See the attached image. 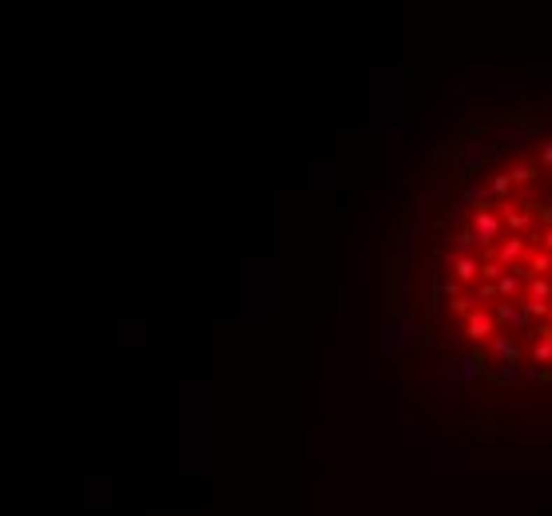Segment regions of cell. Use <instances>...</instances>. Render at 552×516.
Segmentation results:
<instances>
[{
    "instance_id": "1",
    "label": "cell",
    "mask_w": 552,
    "mask_h": 516,
    "mask_svg": "<svg viewBox=\"0 0 552 516\" xmlns=\"http://www.w3.org/2000/svg\"><path fill=\"white\" fill-rule=\"evenodd\" d=\"M469 231H473L477 246H485V255H489V250H493V243L501 246L504 222H501V215H497L493 207H481V210H473V222H469Z\"/></svg>"
},
{
    "instance_id": "2",
    "label": "cell",
    "mask_w": 552,
    "mask_h": 516,
    "mask_svg": "<svg viewBox=\"0 0 552 516\" xmlns=\"http://www.w3.org/2000/svg\"><path fill=\"white\" fill-rule=\"evenodd\" d=\"M493 318H497V322H509L513 330H528V334H537V338H540V330H544V326H537V318L528 314L525 298H521V302H497Z\"/></svg>"
},
{
    "instance_id": "3",
    "label": "cell",
    "mask_w": 552,
    "mask_h": 516,
    "mask_svg": "<svg viewBox=\"0 0 552 516\" xmlns=\"http://www.w3.org/2000/svg\"><path fill=\"white\" fill-rule=\"evenodd\" d=\"M461 326H465V338H469V342H477V345L493 342V338L501 334V322L493 318V314H489L485 306H477V310H473V314H469L465 322H461Z\"/></svg>"
},
{
    "instance_id": "4",
    "label": "cell",
    "mask_w": 552,
    "mask_h": 516,
    "mask_svg": "<svg viewBox=\"0 0 552 516\" xmlns=\"http://www.w3.org/2000/svg\"><path fill=\"white\" fill-rule=\"evenodd\" d=\"M497 258H501L509 271H513V266H521V262H528L525 238H501V246H497Z\"/></svg>"
},
{
    "instance_id": "5",
    "label": "cell",
    "mask_w": 552,
    "mask_h": 516,
    "mask_svg": "<svg viewBox=\"0 0 552 516\" xmlns=\"http://www.w3.org/2000/svg\"><path fill=\"white\" fill-rule=\"evenodd\" d=\"M449 274H453L457 282H477V278H481V258H473V255H453V262H449Z\"/></svg>"
},
{
    "instance_id": "6",
    "label": "cell",
    "mask_w": 552,
    "mask_h": 516,
    "mask_svg": "<svg viewBox=\"0 0 552 516\" xmlns=\"http://www.w3.org/2000/svg\"><path fill=\"white\" fill-rule=\"evenodd\" d=\"M501 222H504V231L525 234L528 231V210H516V203H504L501 207Z\"/></svg>"
},
{
    "instance_id": "7",
    "label": "cell",
    "mask_w": 552,
    "mask_h": 516,
    "mask_svg": "<svg viewBox=\"0 0 552 516\" xmlns=\"http://www.w3.org/2000/svg\"><path fill=\"white\" fill-rule=\"evenodd\" d=\"M504 274H509V266H504V262H501L497 255H493V250H489L485 258H481V278H485V282H493V286H497V282L504 278Z\"/></svg>"
},
{
    "instance_id": "8",
    "label": "cell",
    "mask_w": 552,
    "mask_h": 516,
    "mask_svg": "<svg viewBox=\"0 0 552 516\" xmlns=\"http://www.w3.org/2000/svg\"><path fill=\"white\" fill-rule=\"evenodd\" d=\"M521 282H528L525 274H516V271H509L501 278V282H497V298H501V302H513L516 294H521Z\"/></svg>"
},
{
    "instance_id": "9",
    "label": "cell",
    "mask_w": 552,
    "mask_h": 516,
    "mask_svg": "<svg viewBox=\"0 0 552 516\" xmlns=\"http://www.w3.org/2000/svg\"><path fill=\"white\" fill-rule=\"evenodd\" d=\"M525 298L528 302H552V278H528Z\"/></svg>"
},
{
    "instance_id": "10",
    "label": "cell",
    "mask_w": 552,
    "mask_h": 516,
    "mask_svg": "<svg viewBox=\"0 0 552 516\" xmlns=\"http://www.w3.org/2000/svg\"><path fill=\"white\" fill-rule=\"evenodd\" d=\"M532 361H537V366H552V330L549 326L540 330L537 345H532Z\"/></svg>"
},
{
    "instance_id": "11",
    "label": "cell",
    "mask_w": 552,
    "mask_h": 516,
    "mask_svg": "<svg viewBox=\"0 0 552 516\" xmlns=\"http://www.w3.org/2000/svg\"><path fill=\"white\" fill-rule=\"evenodd\" d=\"M509 179L521 183V187H528V183H537L540 179V167L537 163H513V167H509Z\"/></svg>"
},
{
    "instance_id": "12",
    "label": "cell",
    "mask_w": 552,
    "mask_h": 516,
    "mask_svg": "<svg viewBox=\"0 0 552 516\" xmlns=\"http://www.w3.org/2000/svg\"><path fill=\"white\" fill-rule=\"evenodd\" d=\"M549 274H552V255L549 250L528 255V278H549Z\"/></svg>"
},
{
    "instance_id": "13",
    "label": "cell",
    "mask_w": 552,
    "mask_h": 516,
    "mask_svg": "<svg viewBox=\"0 0 552 516\" xmlns=\"http://www.w3.org/2000/svg\"><path fill=\"white\" fill-rule=\"evenodd\" d=\"M489 191H493V203H509V195H513V179H509V171H501V175H493V183H489Z\"/></svg>"
},
{
    "instance_id": "14",
    "label": "cell",
    "mask_w": 552,
    "mask_h": 516,
    "mask_svg": "<svg viewBox=\"0 0 552 516\" xmlns=\"http://www.w3.org/2000/svg\"><path fill=\"white\" fill-rule=\"evenodd\" d=\"M473 302H477V298H473V294H457L453 302H449V306H453V314H461V318H469V314L477 310V306H473Z\"/></svg>"
},
{
    "instance_id": "15",
    "label": "cell",
    "mask_w": 552,
    "mask_h": 516,
    "mask_svg": "<svg viewBox=\"0 0 552 516\" xmlns=\"http://www.w3.org/2000/svg\"><path fill=\"white\" fill-rule=\"evenodd\" d=\"M473 246H477V238H473V231H461L453 243V255H473Z\"/></svg>"
},
{
    "instance_id": "16",
    "label": "cell",
    "mask_w": 552,
    "mask_h": 516,
    "mask_svg": "<svg viewBox=\"0 0 552 516\" xmlns=\"http://www.w3.org/2000/svg\"><path fill=\"white\" fill-rule=\"evenodd\" d=\"M525 378H528V381H537V385H544V381H552V366H532Z\"/></svg>"
},
{
    "instance_id": "17",
    "label": "cell",
    "mask_w": 552,
    "mask_h": 516,
    "mask_svg": "<svg viewBox=\"0 0 552 516\" xmlns=\"http://www.w3.org/2000/svg\"><path fill=\"white\" fill-rule=\"evenodd\" d=\"M525 306H528V314H532V318H544V322H549V314H552V302H528V298H525Z\"/></svg>"
},
{
    "instance_id": "18",
    "label": "cell",
    "mask_w": 552,
    "mask_h": 516,
    "mask_svg": "<svg viewBox=\"0 0 552 516\" xmlns=\"http://www.w3.org/2000/svg\"><path fill=\"white\" fill-rule=\"evenodd\" d=\"M473 298H477V302H497V286H493V282H481Z\"/></svg>"
},
{
    "instance_id": "19",
    "label": "cell",
    "mask_w": 552,
    "mask_h": 516,
    "mask_svg": "<svg viewBox=\"0 0 552 516\" xmlns=\"http://www.w3.org/2000/svg\"><path fill=\"white\" fill-rule=\"evenodd\" d=\"M540 163H544V167H552V139H549V143H540Z\"/></svg>"
},
{
    "instance_id": "20",
    "label": "cell",
    "mask_w": 552,
    "mask_h": 516,
    "mask_svg": "<svg viewBox=\"0 0 552 516\" xmlns=\"http://www.w3.org/2000/svg\"><path fill=\"white\" fill-rule=\"evenodd\" d=\"M540 243H544V250H549V255H552V227H549V231H544V238H540Z\"/></svg>"
},
{
    "instance_id": "21",
    "label": "cell",
    "mask_w": 552,
    "mask_h": 516,
    "mask_svg": "<svg viewBox=\"0 0 552 516\" xmlns=\"http://www.w3.org/2000/svg\"><path fill=\"white\" fill-rule=\"evenodd\" d=\"M549 330H552V314H549Z\"/></svg>"
}]
</instances>
